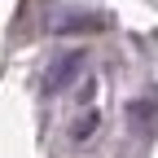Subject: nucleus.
Wrapping results in <instances>:
<instances>
[{"mask_svg":"<svg viewBox=\"0 0 158 158\" xmlns=\"http://www.w3.org/2000/svg\"><path fill=\"white\" fill-rule=\"evenodd\" d=\"M79 62H84V57H66V62H62V66H57V75H53V84H48V88H62V84H66V79H70V75L79 70Z\"/></svg>","mask_w":158,"mask_h":158,"instance_id":"obj_1","label":"nucleus"}]
</instances>
